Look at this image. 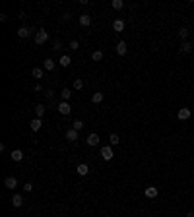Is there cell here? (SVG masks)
Returning a JSON list of instances; mask_svg holds the SVG:
<instances>
[{"label":"cell","instance_id":"cell-1","mask_svg":"<svg viewBox=\"0 0 194 217\" xmlns=\"http://www.w3.org/2000/svg\"><path fill=\"white\" fill-rule=\"evenodd\" d=\"M47 41H49V33L45 29H39L35 33V43H37V45H45Z\"/></svg>","mask_w":194,"mask_h":217},{"label":"cell","instance_id":"cell-2","mask_svg":"<svg viewBox=\"0 0 194 217\" xmlns=\"http://www.w3.org/2000/svg\"><path fill=\"white\" fill-rule=\"evenodd\" d=\"M101 157L105 159V161H111V159L114 157L113 147H111V146H103V147H101Z\"/></svg>","mask_w":194,"mask_h":217},{"label":"cell","instance_id":"cell-3","mask_svg":"<svg viewBox=\"0 0 194 217\" xmlns=\"http://www.w3.org/2000/svg\"><path fill=\"white\" fill-rule=\"evenodd\" d=\"M177 117H179V120H188V118L192 117V113H190V108H186V107H183V108H179V113H177Z\"/></svg>","mask_w":194,"mask_h":217},{"label":"cell","instance_id":"cell-4","mask_svg":"<svg viewBox=\"0 0 194 217\" xmlns=\"http://www.w3.org/2000/svg\"><path fill=\"white\" fill-rule=\"evenodd\" d=\"M4 186L8 188V190H14V188L18 186V178L16 177H6L4 178Z\"/></svg>","mask_w":194,"mask_h":217},{"label":"cell","instance_id":"cell-5","mask_svg":"<svg viewBox=\"0 0 194 217\" xmlns=\"http://www.w3.org/2000/svg\"><path fill=\"white\" fill-rule=\"evenodd\" d=\"M144 194H146V198H149V200H153V198H157V194H159V190H157L155 186H148L146 190H144Z\"/></svg>","mask_w":194,"mask_h":217},{"label":"cell","instance_id":"cell-6","mask_svg":"<svg viewBox=\"0 0 194 217\" xmlns=\"http://www.w3.org/2000/svg\"><path fill=\"white\" fill-rule=\"evenodd\" d=\"M72 111V107L68 105V101H62V103H58V113L60 114H70Z\"/></svg>","mask_w":194,"mask_h":217},{"label":"cell","instance_id":"cell-7","mask_svg":"<svg viewBox=\"0 0 194 217\" xmlns=\"http://www.w3.org/2000/svg\"><path fill=\"white\" fill-rule=\"evenodd\" d=\"M124 27H126L124 19H114V21H113V29H114V31L120 33V31H124Z\"/></svg>","mask_w":194,"mask_h":217},{"label":"cell","instance_id":"cell-8","mask_svg":"<svg viewBox=\"0 0 194 217\" xmlns=\"http://www.w3.org/2000/svg\"><path fill=\"white\" fill-rule=\"evenodd\" d=\"M31 27H19V29H18V37H21V39H25V37H29V35H31Z\"/></svg>","mask_w":194,"mask_h":217},{"label":"cell","instance_id":"cell-9","mask_svg":"<svg viewBox=\"0 0 194 217\" xmlns=\"http://www.w3.org/2000/svg\"><path fill=\"white\" fill-rule=\"evenodd\" d=\"M76 172H78V175H80V177H85V175H88V172H89V167H88V165H85V163H80V165H78V167H76Z\"/></svg>","mask_w":194,"mask_h":217},{"label":"cell","instance_id":"cell-10","mask_svg":"<svg viewBox=\"0 0 194 217\" xmlns=\"http://www.w3.org/2000/svg\"><path fill=\"white\" fill-rule=\"evenodd\" d=\"M12 206L14 207H21L24 206V196H21V194H16V196L12 198Z\"/></svg>","mask_w":194,"mask_h":217},{"label":"cell","instance_id":"cell-11","mask_svg":"<svg viewBox=\"0 0 194 217\" xmlns=\"http://www.w3.org/2000/svg\"><path fill=\"white\" fill-rule=\"evenodd\" d=\"M80 25H84V27L91 25V16H89V14H82V16H80Z\"/></svg>","mask_w":194,"mask_h":217},{"label":"cell","instance_id":"cell-12","mask_svg":"<svg viewBox=\"0 0 194 217\" xmlns=\"http://www.w3.org/2000/svg\"><path fill=\"white\" fill-rule=\"evenodd\" d=\"M29 124H31V130H33V132H39L41 126H43V120H41V118H33Z\"/></svg>","mask_w":194,"mask_h":217},{"label":"cell","instance_id":"cell-13","mask_svg":"<svg viewBox=\"0 0 194 217\" xmlns=\"http://www.w3.org/2000/svg\"><path fill=\"white\" fill-rule=\"evenodd\" d=\"M66 140H70V142H76V140H78V130H74V128L66 130Z\"/></svg>","mask_w":194,"mask_h":217},{"label":"cell","instance_id":"cell-14","mask_svg":"<svg viewBox=\"0 0 194 217\" xmlns=\"http://www.w3.org/2000/svg\"><path fill=\"white\" fill-rule=\"evenodd\" d=\"M117 54H119V56H124V54H126V43H124V41L117 43Z\"/></svg>","mask_w":194,"mask_h":217},{"label":"cell","instance_id":"cell-15","mask_svg":"<svg viewBox=\"0 0 194 217\" xmlns=\"http://www.w3.org/2000/svg\"><path fill=\"white\" fill-rule=\"evenodd\" d=\"M97 143H99V136H97L95 132L89 134V136H88V146H97Z\"/></svg>","mask_w":194,"mask_h":217},{"label":"cell","instance_id":"cell-16","mask_svg":"<svg viewBox=\"0 0 194 217\" xmlns=\"http://www.w3.org/2000/svg\"><path fill=\"white\" fill-rule=\"evenodd\" d=\"M24 159V151L21 149H14L12 151V161H21Z\"/></svg>","mask_w":194,"mask_h":217},{"label":"cell","instance_id":"cell-17","mask_svg":"<svg viewBox=\"0 0 194 217\" xmlns=\"http://www.w3.org/2000/svg\"><path fill=\"white\" fill-rule=\"evenodd\" d=\"M54 66H56V64H54V60H53V58H47L45 62H43V68H45V70H49V72H51V70H54Z\"/></svg>","mask_w":194,"mask_h":217},{"label":"cell","instance_id":"cell-18","mask_svg":"<svg viewBox=\"0 0 194 217\" xmlns=\"http://www.w3.org/2000/svg\"><path fill=\"white\" fill-rule=\"evenodd\" d=\"M105 99V93H101V91H97V93H93V97H91V101H93V103H101V101Z\"/></svg>","mask_w":194,"mask_h":217},{"label":"cell","instance_id":"cell-19","mask_svg":"<svg viewBox=\"0 0 194 217\" xmlns=\"http://www.w3.org/2000/svg\"><path fill=\"white\" fill-rule=\"evenodd\" d=\"M45 114V105H37L35 107V118H43Z\"/></svg>","mask_w":194,"mask_h":217},{"label":"cell","instance_id":"cell-20","mask_svg":"<svg viewBox=\"0 0 194 217\" xmlns=\"http://www.w3.org/2000/svg\"><path fill=\"white\" fill-rule=\"evenodd\" d=\"M70 56L68 54H64V56H60V60H58V64H60V66H64V68H66V66H70Z\"/></svg>","mask_w":194,"mask_h":217},{"label":"cell","instance_id":"cell-21","mask_svg":"<svg viewBox=\"0 0 194 217\" xmlns=\"http://www.w3.org/2000/svg\"><path fill=\"white\" fill-rule=\"evenodd\" d=\"M109 142H111V146H119V143H120V138H119V134H111L109 136Z\"/></svg>","mask_w":194,"mask_h":217},{"label":"cell","instance_id":"cell-22","mask_svg":"<svg viewBox=\"0 0 194 217\" xmlns=\"http://www.w3.org/2000/svg\"><path fill=\"white\" fill-rule=\"evenodd\" d=\"M111 6H113L114 10H123V8H124V2H123V0H113Z\"/></svg>","mask_w":194,"mask_h":217},{"label":"cell","instance_id":"cell-23","mask_svg":"<svg viewBox=\"0 0 194 217\" xmlns=\"http://www.w3.org/2000/svg\"><path fill=\"white\" fill-rule=\"evenodd\" d=\"M181 50H183V53H190V50H192V43H188V41H183Z\"/></svg>","mask_w":194,"mask_h":217},{"label":"cell","instance_id":"cell-24","mask_svg":"<svg viewBox=\"0 0 194 217\" xmlns=\"http://www.w3.org/2000/svg\"><path fill=\"white\" fill-rule=\"evenodd\" d=\"M91 60H93V62H99V60H103V53H101V50H95V53L91 54Z\"/></svg>","mask_w":194,"mask_h":217},{"label":"cell","instance_id":"cell-25","mask_svg":"<svg viewBox=\"0 0 194 217\" xmlns=\"http://www.w3.org/2000/svg\"><path fill=\"white\" fill-rule=\"evenodd\" d=\"M60 97H62V99H64V101H68V99H70V97H72V91H70V89H68V87H64V89H62V91H60Z\"/></svg>","mask_w":194,"mask_h":217},{"label":"cell","instance_id":"cell-26","mask_svg":"<svg viewBox=\"0 0 194 217\" xmlns=\"http://www.w3.org/2000/svg\"><path fill=\"white\" fill-rule=\"evenodd\" d=\"M31 74H33V78L41 79V78H43V68H33V72H31Z\"/></svg>","mask_w":194,"mask_h":217},{"label":"cell","instance_id":"cell-27","mask_svg":"<svg viewBox=\"0 0 194 217\" xmlns=\"http://www.w3.org/2000/svg\"><path fill=\"white\" fill-rule=\"evenodd\" d=\"M186 35H188V29H184V27H181V29H179V37H181L183 41H186Z\"/></svg>","mask_w":194,"mask_h":217},{"label":"cell","instance_id":"cell-28","mask_svg":"<svg viewBox=\"0 0 194 217\" xmlns=\"http://www.w3.org/2000/svg\"><path fill=\"white\" fill-rule=\"evenodd\" d=\"M82 128H84V122H82V120H74V130H78V132H80Z\"/></svg>","mask_w":194,"mask_h":217},{"label":"cell","instance_id":"cell-29","mask_svg":"<svg viewBox=\"0 0 194 217\" xmlns=\"http://www.w3.org/2000/svg\"><path fill=\"white\" fill-rule=\"evenodd\" d=\"M84 87V82L82 79H74V89H82Z\"/></svg>","mask_w":194,"mask_h":217},{"label":"cell","instance_id":"cell-30","mask_svg":"<svg viewBox=\"0 0 194 217\" xmlns=\"http://www.w3.org/2000/svg\"><path fill=\"white\" fill-rule=\"evenodd\" d=\"M68 47H70V49H72V50H76V49H78V47H80V43H78V41H76V39H72V41H70V45H68Z\"/></svg>","mask_w":194,"mask_h":217},{"label":"cell","instance_id":"cell-31","mask_svg":"<svg viewBox=\"0 0 194 217\" xmlns=\"http://www.w3.org/2000/svg\"><path fill=\"white\" fill-rule=\"evenodd\" d=\"M60 49H62V43L60 41H54L53 43V50H60Z\"/></svg>","mask_w":194,"mask_h":217},{"label":"cell","instance_id":"cell-32","mask_svg":"<svg viewBox=\"0 0 194 217\" xmlns=\"http://www.w3.org/2000/svg\"><path fill=\"white\" fill-rule=\"evenodd\" d=\"M24 190H25V192H31V190H33V184H31V182H25V184H24Z\"/></svg>","mask_w":194,"mask_h":217},{"label":"cell","instance_id":"cell-33","mask_svg":"<svg viewBox=\"0 0 194 217\" xmlns=\"http://www.w3.org/2000/svg\"><path fill=\"white\" fill-rule=\"evenodd\" d=\"M186 217H194V211H188V213H186Z\"/></svg>","mask_w":194,"mask_h":217},{"label":"cell","instance_id":"cell-34","mask_svg":"<svg viewBox=\"0 0 194 217\" xmlns=\"http://www.w3.org/2000/svg\"><path fill=\"white\" fill-rule=\"evenodd\" d=\"M192 49H194V43H192Z\"/></svg>","mask_w":194,"mask_h":217}]
</instances>
